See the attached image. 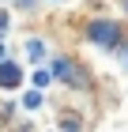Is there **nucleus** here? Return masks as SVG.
<instances>
[{
  "label": "nucleus",
  "instance_id": "6e6552de",
  "mask_svg": "<svg viewBox=\"0 0 128 132\" xmlns=\"http://www.w3.org/2000/svg\"><path fill=\"white\" fill-rule=\"evenodd\" d=\"M15 4H19V8H27V11L34 8V0H15Z\"/></svg>",
  "mask_w": 128,
  "mask_h": 132
},
{
  "label": "nucleus",
  "instance_id": "7ed1b4c3",
  "mask_svg": "<svg viewBox=\"0 0 128 132\" xmlns=\"http://www.w3.org/2000/svg\"><path fill=\"white\" fill-rule=\"evenodd\" d=\"M27 57H30V61H34V64H38V61H45V42H38V38H30V42H27Z\"/></svg>",
  "mask_w": 128,
  "mask_h": 132
},
{
  "label": "nucleus",
  "instance_id": "423d86ee",
  "mask_svg": "<svg viewBox=\"0 0 128 132\" xmlns=\"http://www.w3.org/2000/svg\"><path fill=\"white\" fill-rule=\"evenodd\" d=\"M8 27H11V15H8V11H0V38L8 34Z\"/></svg>",
  "mask_w": 128,
  "mask_h": 132
},
{
  "label": "nucleus",
  "instance_id": "0eeeda50",
  "mask_svg": "<svg viewBox=\"0 0 128 132\" xmlns=\"http://www.w3.org/2000/svg\"><path fill=\"white\" fill-rule=\"evenodd\" d=\"M49 83V72H34V87H45Z\"/></svg>",
  "mask_w": 128,
  "mask_h": 132
},
{
  "label": "nucleus",
  "instance_id": "f257e3e1",
  "mask_svg": "<svg viewBox=\"0 0 128 132\" xmlns=\"http://www.w3.org/2000/svg\"><path fill=\"white\" fill-rule=\"evenodd\" d=\"M23 87V68L15 61H0V91H19Z\"/></svg>",
  "mask_w": 128,
  "mask_h": 132
},
{
  "label": "nucleus",
  "instance_id": "f03ea898",
  "mask_svg": "<svg viewBox=\"0 0 128 132\" xmlns=\"http://www.w3.org/2000/svg\"><path fill=\"white\" fill-rule=\"evenodd\" d=\"M87 38L90 42H102V45H113V42H117V23H90Z\"/></svg>",
  "mask_w": 128,
  "mask_h": 132
},
{
  "label": "nucleus",
  "instance_id": "39448f33",
  "mask_svg": "<svg viewBox=\"0 0 128 132\" xmlns=\"http://www.w3.org/2000/svg\"><path fill=\"white\" fill-rule=\"evenodd\" d=\"M23 106H27V110H38V106H41V91H30V94H23Z\"/></svg>",
  "mask_w": 128,
  "mask_h": 132
},
{
  "label": "nucleus",
  "instance_id": "20e7f679",
  "mask_svg": "<svg viewBox=\"0 0 128 132\" xmlns=\"http://www.w3.org/2000/svg\"><path fill=\"white\" fill-rule=\"evenodd\" d=\"M60 128L64 132H79V117L75 113H60Z\"/></svg>",
  "mask_w": 128,
  "mask_h": 132
}]
</instances>
